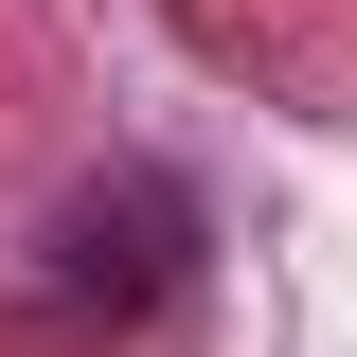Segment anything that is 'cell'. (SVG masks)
I'll list each match as a JSON object with an SVG mask.
<instances>
[{"instance_id": "cell-1", "label": "cell", "mask_w": 357, "mask_h": 357, "mask_svg": "<svg viewBox=\"0 0 357 357\" xmlns=\"http://www.w3.org/2000/svg\"><path fill=\"white\" fill-rule=\"evenodd\" d=\"M36 268H54V304H161L178 268H197V215H178L161 178H107V197H72L36 232Z\"/></svg>"}]
</instances>
